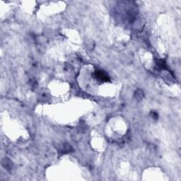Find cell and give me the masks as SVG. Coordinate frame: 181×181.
I'll use <instances>...</instances> for the list:
<instances>
[{"instance_id":"6da1fadb","label":"cell","mask_w":181,"mask_h":181,"mask_svg":"<svg viewBox=\"0 0 181 181\" xmlns=\"http://www.w3.org/2000/svg\"><path fill=\"white\" fill-rule=\"evenodd\" d=\"M95 75L97 76V77L98 79H100V80H102V81H108V76L103 71H98L96 72V74H95Z\"/></svg>"}]
</instances>
